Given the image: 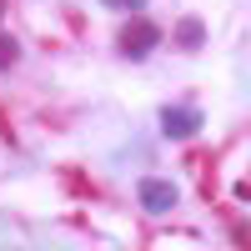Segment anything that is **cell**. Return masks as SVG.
<instances>
[{
	"mask_svg": "<svg viewBox=\"0 0 251 251\" xmlns=\"http://www.w3.org/2000/svg\"><path fill=\"white\" fill-rule=\"evenodd\" d=\"M156 40H161V30L151 25V20H136V25H126V30H121V55L146 60V55L156 50Z\"/></svg>",
	"mask_w": 251,
	"mask_h": 251,
	"instance_id": "6da1fadb",
	"label": "cell"
},
{
	"mask_svg": "<svg viewBox=\"0 0 251 251\" xmlns=\"http://www.w3.org/2000/svg\"><path fill=\"white\" fill-rule=\"evenodd\" d=\"M161 131L171 136V141L196 136V131H201V111H196V106H166V111H161Z\"/></svg>",
	"mask_w": 251,
	"mask_h": 251,
	"instance_id": "7a4b0ae2",
	"label": "cell"
},
{
	"mask_svg": "<svg viewBox=\"0 0 251 251\" xmlns=\"http://www.w3.org/2000/svg\"><path fill=\"white\" fill-rule=\"evenodd\" d=\"M136 196H141V206H146L151 216H166V211L176 206V186H171V181H156V176H146Z\"/></svg>",
	"mask_w": 251,
	"mask_h": 251,
	"instance_id": "3957f363",
	"label": "cell"
},
{
	"mask_svg": "<svg viewBox=\"0 0 251 251\" xmlns=\"http://www.w3.org/2000/svg\"><path fill=\"white\" fill-rule=\"evenodd\" d=\"M176 35H181V46H186V50H196V46H201V35H206V25L191 15V20H181V30H176Z\"/></svg>",
	"mask_w": 251,
	"mask_h": 251,
	"instance_id": "277c9868",
	"label": "cell"
},
{
	"mask_svg": "<svg viewBox=\"0 0 251 251\" xmlns=\"http://www.w3.org/2000/svg\"><path fill=\"white\" fill-rule=\"evenodd\" d=\"M15 60H20V46L15 40H0V71H10Z\"/></svg>",
	"mask_w": 251,
	"mask_h": 251,
	"instance_id": "5b68a950",
	"label": "cell"
},
{
	"mask_svg": "<svg viewBox=\"0 0 251 251\" xmlns=\"http://www.w3.org/2000/svg\"><path fill=\"white\" fill-rule=\"evenodd\" d=\"M100 5H111V10H141L146 0H100Z\"/></svg>",
	"mask_w": 251,
	"mask_h": 251,
	"instance_id": "8992f818",
	"label": "cell"
},
{
	"mask_svg": "<svg viewBox=\"0 0 251 251\" xmlns=\"http://www.w3.org/2000/svg\"><path fill=\"white\" fill-rule=\"evenodd\" d=\"M0 15H5V0H0Z\"/></svg>",
	"mask_w": 251,
	"mask_h": 251,
	"instance_id": "52a82bcc",
	"label": "cell"
}]
</instances>
